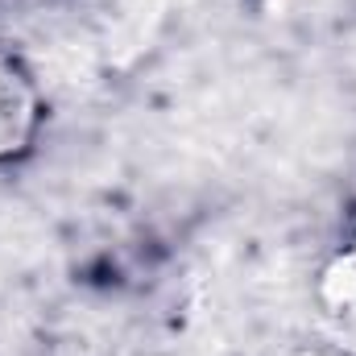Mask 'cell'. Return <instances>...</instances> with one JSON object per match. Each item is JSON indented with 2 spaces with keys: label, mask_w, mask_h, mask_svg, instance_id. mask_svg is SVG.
<instances>
[{
  "label": "cell",
  "mask_w": 356,
  "mask_h": 356,
  "mask_svg": "<svg viewBox=\"0 0 356 356\" xmlns=\"http://www.w3.org/2000/svg\"><path fill=\"white\" fill-rule=\"evenodd\" d=\"M344 282H348V302H340V307L348 311V319L356 323V253H353V261H348V277H344ZM344 311H340V315H344Z\"/></svg>",
  "instance_id": "6da1fadb"
}]
</instances>
